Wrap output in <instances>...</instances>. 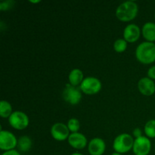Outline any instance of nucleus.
<instances>
[{"label": "nucleus", "mask_w": 155, "mask_h": 155, "mask_svg": "<svg viewBox=\"0 0 155 155\" xmlns=\"http://www.w3.org/2000/svg\"><path fill=\"white\" fill-rule=\"evenodd\" d=\"M111 155H122V154H120V153H117V152H114L113 154H111Z\"/></svg>", "instance_id": "a878e982"}, {"label": "nucleus", "mask_w": 155, "mask_h": 155, "mask_svg": "<svg viewBox=\"0 0 155 155\" xmlns=\"http://www.w3.org/2000/svg\"><path fill=\"white\" fill-rule=\"evenodd\" d=\"M151 150V142L147 136L135 139L133 151L135 155H148Z\"/></svg>", "instance_id": "6e6552de"}, {"label": "nucleus", "mask_w": 155, "mask_h": 155, "mask_svg": "<svg viewBox=\"0 0 155 155\" xmlns=\"http://www.w3.org/2000/svg\"><path fill=\"white\" fill-rule=\"evenodd\" d=\"M145 133L148 138L154 139L155 138V120H150L145 124Z\"/></svg>", "instance_id": "a211bd4d"}, {"label": "nucleus", "mask_w": 155, "mask_h": 155, "mask_svg": "<svg viewBox=\"0 0 155 155\" xmlns=\"http://www.w3.org/2000/svg\"><path fill=\"white\" fill-rule=\"evenodd\" d=\"M62 96L66 102L71 105H76L78 104L82 99L81 90L77 86H74L69 83L65 86Z\"/></svg>", "instance_id": "423d86ee"}, {"label": "nucleus", "mask_w": 155, "mask_h": 155, "mask_svg": "<svg viewBox=\"0 0 155 155\" xmlns=\"http://www.w3.org/2000/svg\"><path fill=\"white\" fill-rule=\"evenodd\" d=\"M18 150L21 152H27L31 148L32 140L29 136H22L18 139Z\"/></svg>", "instance_id": "dca6fc26"}, {"label": "nucleus", "mask_w": 155, "mask_h": 155, "mask_svg": "<svg viewBox=\"0 0 155 155\" xmlns=\"http://www.w3.org/2000/svg\"><path fill=\"white\" fill-rule=\"evenodd\" d=\"M136 58L139 62L144 64H150L155 61V43L142 42L136 49Z\"/></svg>", "instance_id": "f257e3e1"}, {"label": "nucleus", "mask_w": 155, "mask_h": 155, "mask_svg": "<svg viewBox=\"0 0 155 155\" xmlns=\"http://www.w3.org/2000/svg\"><path fill=\"white\" fill-rule=\"evenodd\" d=\"M101 82L95 77H87L84 78L80 86V89L86 95H95L101 89Z\"/></svg>", "instance_id": "20e7f679"}, {"label": "nucleus", "mask_w": 155, "mask_h": 155, "mask_svg": "<svg viewBox=\"0 0 155 155\" xmlns=\"http://www.w3.org/2000/svg\"><path fill=\"white\" fill-rule=\"evenodd\" d=\"M68 141L69 145L72 148L77 150L83 149V148H85V147L86 145H88L87 138L83 133H80L79 132L71 133Z\"/></svg>", "instance_id": "ddd939ff"}, {"label": "nucleus", "mask_w": 155, "mask_h": 155, "mask_svg": "<svg viewBox=\"0 0 155 155\" xmlns=\"http://www.w3.org/2000/svg\"><path fill=\"white\" fill-rule=\"evenodd\" d=\"M142 30L136 24H130L126 26L124 30V39L127 42H135L140 37Z\"/></svg>", "instance_id": "9d476101"}, {"label": "nucleus", "mask_w": 155, "mask_h": 155, "mask_svg": "<svg viewBox=\"0 0 155 155\" xmlns=\"http://www.w3.org/2000/svg\"><path fill=\"white\" fill-rule=\"evenodd\" d=\"M154 43H155V42H154Z\"/></svg>", "instance_id": "c85d7f7f"}, {"label": "nucleus", "mask_w": 155, "mask_h": 155, "mask_svg": "<svg viewBox=\"0 0 155 155\" xmlns=\"http://www.w3.org/2000/svg\"><path fill=\"white\" fill-rule=\"evenodd\" d=\"M139 91L144 95L151 96L155 92V83L149 77H142L138 82Z\"/></svg>", "instance_id": "f8f14e48"}, {"label": "nucleus", "mask_w": 155, "mask_h": 155, "mask_svg": "<svg viewBox=\"0 0 155 155\" xmlns=\"http://www.w3.org/2000/svg\"><path fill=\"white\" fill-rule=\"evenodd\" d=\"M133 136L136 138V139L141 137V136H142V130H141L140 128H139V127L134 129V130H133Z\"/></svg>", "instance_id": "5701e85b"}, {"label": "nucleus", "mask_w": 155, "mask_h": 155, "mask_svg": "<svg viewBox=\"0 0 155 155\" xmlns=\"http://www.w3.org/2000/svg\"><path fill=\"white\" fill-rule=\"evenodd\" d=\"M127 43L128 42L124 39H117L114 42V49L117 52H124V51H126L127 48Z\"/></svg>", "instance_id": "6ab92c4d"}, {"label": "nucleus", "mask_w": 155, "mask_h": 155, "mask_svg": "<svg viewBox=\"0 0 155 155\" xmlns=\"http://www.w3.org/2000/svg\"><path fill=\"white\" fill-rule=\"evenodd\" d=\"M148 77H149L151 80H155V65L151 66L149 69L148 70Z\"/></svg>", "instance_id": "4be33fe9"}, {"label": "nucleus", "mask_w": 155, "mask_h": 155, "mask_svg": "<svg viewBox=\"0 0 155 155\" xmlns=\"http://www.w3.org/2000/svg\"><path fill=\"white\" fill-rule=\"evenodd\" d=\"M154 150H155V147H154Z\"/></svg>", "instance_id": "cd10ccee"}, {"label": "nucleus", "mask_w": 155, "mask_h": 155, "mask_svg": "<svg viewBox=\"0 0 155 155\" xmlns=\"http://www.w3.org/2000/svg\"><path fill=\"white\" fill-rule=\"evenodd\" d=\"M2 155H21V154L19 151L14 149V150H11V151H4V152L2 154Z\"/></svg>", "instance_id": "b1692460"}, {"label": "nucleus", "mask_w": 155, "mask_h": 155, "mask_svg": "<svg viewBox=\"0 0 155 155\" xmlns=\"http://www.w3.org/2000/svg\"><path fill=\"white\" fill-rule=\"evenodd\" d=\"M154 18H155V14H154Z\"/></svg>", "instance_id": "bb28decb"}, {"label": "nucleus", "mask_w": 155, "mask_h": 155, "mask_svg": "<svg viewBox=\"0 0 155 155\" xmlns=\"http://www.w3.org/2000/svg\"><path fill=\"white\" fill-rule=\"evenodd\" d=\"M105 150V142L101 138H93L88 144V151L90 155H102Z\"/></svg>", "instance_id": "9b49d317"}, {"label": "nucleus", "mask_w": 155, "mask_h": 155, "mask_svg": "<svg viewBox=\"0 0 155 155\" xmlns=\"http://www.w3.org/2000/svg\"><path fill=\"white\" fill-rule=\"evenodd\" d=\"M139 12V6L135 1H125L119 5L115 14L118 20L127 22L135 19Z\"/></svg>", "instance_id": "f03ea898"}, {"label": "nucleus", "mask_w": 155, "mask_h": 155, "mask_svg": "<svg viewBox=\"0 0 155 155\" xmlns=\"http://www.w3.org/2000/svg\"><path fill=\"white\" fill-rule=\"evenodd\" d=\"M16 136L10 131L1 130L0 131V149L2 151H11L18 146Z\"/></svg>", "instance_id": "0eeeda50"}, {"label": "nucleus", "mask_w": 155, "mask_h": 155, "mask_svg": "<svg viewBox=\"0 0 155 155\" xmlns=\"http://www.w3.org/2000/svg\"><path fill=\"white\" fill-rule=\"evenodd\" d=\"M134 140L133 136L128 133L118 135L113 142V148L115 152L123 154L133 150Z\"/></svg>", "instance_id": "7ed1b4c3"}, {"label": "nucleus", "mask_w": 155, "mask_h": 155, "mask_svg": "<svg viewBox=\"0 0 155 155\" xmlns=\"http://www.w3.org/2000/svg\"><path fill=\"white\" fill-rule=\"evenodd\" d=\"M70 84L74 86H80L82 82L84 80V75L83 72L79 68H74L70 72L68 76Z\"/></svg>", "instance_id": "2eb2a0df"}, {"label": "nucleus", "mask_w": 155, "mask_h": 155, "mask_svg": "<svg viewBox=\"0 0 155 155\" xmlns=\"http://www.w3.org/2000/svg\"><path fill=\"white\" fill-rule=\"evenodd\" d=\"M8 123L15 130H23L28 127L30 120L27 114L21 110H15L8 117Z\"/></svg>", "instance_id": "39448f33"}, {"label": "nucleus", "mask_w": 155, "mask_h": 155, "mask_svg": "<svg viewBox=\"0 0 155 155\" xmlns=\"http://www.w3.org/2000/svg\"><path fill=\"white\" fill-rule=\"evenodd\" d=\"M51 135L56 141L63 142L68 139L71 133L66 124L63 123H56L51 127Z\"/></svg>", "instance_id": "1a4fd4ad"}, {"label": "nucleus", "mask_w": 155, "mask_h": 155, "mask_svg": "<svg viewBox=\"0 0 155 155\" xmlns=\"http://www.w3.org/2000/svg\"><path fill=\"white\" fill-rule=\"evenodd\" d=\"M13 113L12 106L8 101L2 100L0 101V117L2 118H8Z\"/></svg>", "instance_id": "f3484780"}, {"label": "nucleus", "mask_w": 155, "mask_h": 155, "mask_svg": "<svg viewBox=\"0 0 155 155\" xmlns=\"http://www.w3.org/2000/svg\"><path fill=\"white\" fill-rule=\"evenodd\" d=\"M67 126H68L70 132H71L72 133H77L80 128V121H79V120L77 119V118H71V119L68 120Z\"/></svg>", "instance_id": "aec40b11"}, {"label": "nucleus", "mask_w": 155, "mask_h": 155, "mask_svg": "<svg viewBox=\"0 0 155 155\" xmlns=\"http://www.w3.org/2000/svg\"><path fill=\"white\" fill-rule=\"evenodd\" d=\"M142 34L148 42H155V23L151 21L145 23L142 26Z\"/></svg>", "instance_id": "4468645a"}, {"label": "nucleus", "mask_w": 155, "mask_h": 155, "mask_svg": "<svg viewBox=\"0 0 155 155\" xmlns=\"http://www.w3.org/2000/svg\"><path fill=\"white\" fill-rule=\"evenodd\" d=\"M71 155H83V154H81V153L75 152V153H73V154H71Z\"/></svg>", "instance_id": "393cba45"}, {"label": "nucleus", "mask_w": 155, "mask_h": 155, "mask_svg": "<svg viewBox=\"0 0 155 155\" xmlns=\"http://www.w3.org/2000/svg\"><path fill=\"white\" fill-rule=\"evenodd\" d=\"M15 4V1L14 0H5L0 2V10L8 11L14 7Z\"/></svg>", "instance_id": "412c9836"}]
</instances>
